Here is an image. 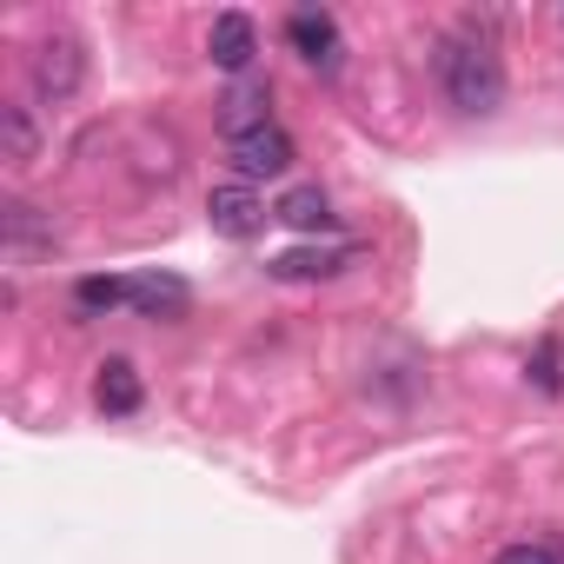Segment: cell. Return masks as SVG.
<instances>
[{"mask_svg": "<svg viewBox=\"0 0 564 564\" xmlns=\"http://www.w3.org/2000/svg\"><path fill=\"white\" fill-rule=\"evenodd\" d=\"M438 87H445V100H452L458 113H471V120L498 113V107H505V67H498L491 41H478V34H445V47H438Z\"/></svg>", "mask_w": 564, "mask_h": 564, "instance_id": "obj_1", "label": "cell"}, {"mask_svg": "<svg viewBox=\"0 0 564 564\" xmlns=\"http://www.w3.org/2000/svg\"><path fill=\"white\" fill-rule=\"evenodd\" d=\"M226 153H232V166H239V180H279L293 166V140H286V127H252V133H239V140H226Z\"/></svg>", "mask_w": 564, "mask_h": 564, "instance_id": "obj_2", "label": "cell"}, {"mask_svg": "<svg viewBox=\"0 0 564 564\" xmlns=\"http://www.w3.org/2000/svg\"><path fill=\"white\" fill-rule=\"evenodd\" d=\"M80 74H87V54H80L74 34H47V41L34 47V87H41L47 100H67V94L80 87Z\"/></svg>", "mask_w": 564, "mask_h": 564, "instance_id": "obj_3", "label": "cell"}, {"mask_svg": "<svg viewBox=\"0 0 564 564\" xmlns=\"http://www.w3.org/2000/svg\"><path fill=\"white\" fill-rule=\"evenodd\" d=\"M206 219H213V232H226V239H252L272 213H265V199L246 186V180H232V186H213V199H206Z\"/></svg>", "mask_w": 564, "mask_h": 564, "instance_id": "obj_4", "label": "cell"}, {"mask_svg": "<svg viewBox=\"0 0 564 564\" xmlns=\"http://www.w3.org/2000/svg\"><path fill=\"white\" fill-rule=\"evenodd\" d=\"M286 41L300 47V61H306V67H319V74H333V67H339V21H333V14L300 8V14L286 21Z\"/></svg>", "mask_w": 564, "mask_h": 564, "instance_id": "obj_5", "label": "cell"}, {"mask_svg": "<svg viewBox=\"0 0 564 564\" xmlns=\"http://www.w3.org/2000/svg\"><path fill=\"white\" fill-rule=\"evenodd\" d=\"M206 54H213V67L246 74V67H252V54H259V28H252L246 14H219V21H213V34H206Z\"/></svg>", "mask_w": 564, "mask_h": 564, "instance_id": "obj_6", "label": "cell"}, {"mask_svg": "<svg viewBox=\"0 0 564 564\" xmlns=\"http://www.w3.org/2000/svg\"><path fill=\"white\" fill-rule=\"evenodd\" d=\"M127 306H140L147 319H180L193 306V293L166 272H140V279H127Z\"/></svg>", "mask_w": 564, "mask_h": 564, "instance_id": "obj_7", "label": "cell"}, {"mask_svg": "<svg viewBox=\"0 0 564 564\" xmlns=\"http://www.w3.org/2000/svg\"><path fill=\"white\" fill-rule=\"evenodd\" d=\"M339 265H346V246H293V252H279L265 272L286 279V286H306V279H333Z\"/></svg>", "mask_w": 564, "mask_h": 564, "instance_id": "obj_8", "label": "cell"}, {"mask_svg": "<svg viewBox=\"0 0 564 564\" xmlns=\"http://www.w3.org/2000/svg\"><path fill=\"white\" fill-rule=\"evenodd\" d=\"M219 127H226V140H239L252 127H272V94L265 87H232L219 100Z\"/></svg>", "mask_w": 564, "mask_h": 564, "instance_id": "obj_9", "label": "cell"}, {"mask_svg": "<svg viewBox=\"0 0 564 564\" xmlns=\"http://www.w3.org/2000/svg\"><path fill=\"white\" fill-rule=\"evenodd\" d=\"M94 399H100V412H113V419L140 412V379H133V366H127V359H107L100 379H94Z\"/></svg>", "mask_w": 564, "mask_h": 564, "instance_id": "obj_10", "label": "cell"}, {"mask_svg": "<svg viewBox=\"0 0 564 564\" xmlns=\"http://www.w3.org/2000/svg\"><path fill=\"white\" fill-rule=\"evenodd\" d=\"M272 219H286V226H300V232H326V226H333V206H326L319 186H293L286 199L272 206Z\"/></svg>", "mask_w": 564, "mask_h": 564, "instance_id": "obj_11", "label": "cell"}, {"mask_svg": "<svg viewBox=\"0 0 564 564\" xmlns=\"http://www.w3.org/2000/svg\"><path fill=\"white\" fill-rule=\"evenodd\" d=\"M34 147H41V133H34V120H28V107H0V160H8V166H28Z\"/></svg>", "mask_w": 564, "mask_h": 564, "instance_id": "obj_12", "label": "cell"}, {"mask_svg": "<svg viewBox=\"0 0 564 564\" xmlns=\"http://www.w3.org/2000/svg\"><path fill=\"white\" fill-rule=\"evenodd\" d=\"M74 300H80V313H113V306H127V279H80Z\"/></svg>", "mask_w": 564, "mask_h": 564, "instance_id": "obj_13", "label": "cell"}, {"mask_svg": "<svg viewBox=\"0 0 564 564\" xmlns=\"http://www.w3.org/2000/svg\"><path fill=\"white\" fill-rule=\"evenodd\" d=\"M8 246H14V252H28V246H54V232L34 219V206L14 199V206H8Z\"/></svg>", "mask_w": 564, "mask_h": 564, "instance_id": "obj_14", "label": "cell"}, {"mask_svg": "<svg viewBox=\"0 0 564 564\" xmlns=\"http://www.w3.org/2000/svg\"><path fill=\"white\" fill-rule=\"evenodd\" d=\"M498 564H557V551H544V544H505Z\"/></svg>", "mask_w": 564, "mask_h": 564, "instance_id": "obj_15", "label": "cell"}, {"mask_svg": "<svg viewBox=\"0 0 564 564\" xmlns=\"http://www.w3.org/2000/svg\"><path fill=\"white\" fill-rule=\"evenodd\" d=\"M538 386H544V392H557V352H544V359H538Z\"/></svg>", "mask_w": 564, "mask_h": 564, "instance_id": "obj_16", "label": "cell"}]
</instances>
